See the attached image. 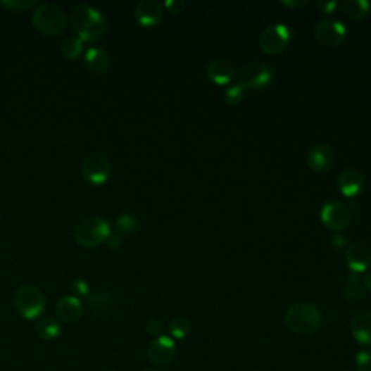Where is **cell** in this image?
<instances>
[{
	"instance_id": "obj_1",
	"label": "cell",
	"mask_w": 371,
	"mask_h": 371,
	"mask_svg": "<svg viewBox=\"0 0 371 371\" xmlns=\"http://www.w3.org/2000/svg\"><path fill=\"white\" fill-rule=\"evenodd\" d=\"M70 25L82 41L102 39L108 30L103 13L87 4H79L71 9Z\"/></svg>"
},
{
	"instance_id": "obj_2",
	"label": "cell",
	"mask_w": 371,
	"mask_h": 371,
	"mask_svg": "<svg viewBox=\"0 0 371 371\" xmlns=\"http://www.w3.org/2000/svg\"><path fill=\"white\" fill-rule=\"evenodd\" d=\"M284 322L291 332L309 335L317 331L322 324V313L312 303H296L286 312Z\"/></svg>"
},
{
	"instance_id": "obj_3",
	"label": "cell",
	"mask_w": 371,
	"mask_h": 371,
	"mask_svg": "<svg viewBox=\"0 0 371 371\" xmlns=\"http://www.w3.org/2000/svg\"><path fill=\"white\" fill-rule=\"evenodd\" d=\"M16 312L27 320H34L39 317L46 306V299L44 291L32 284H25L19 287L13 298Z\"/></svg>"
},
{
	"instance_id": "obj_4",
	"label": "cell",
	"mask_w": 371,
	"mask_h": 371,
	"mask_svg": "<svg viewBox=\"0 0 371 371\" xmlns=\"http://www.w3.org/2000/svg\"><path fill=\"white\" fill-rule=\"evenodd\" d=\"M109 222L102 216H89L84 218L74 232L76 241L84 249H96L102 245L111 234Z\"/></svg>"
},
{
	"instance_id": "obj_5",
	"label": "cell",
	"mask_w": 371,
	"mask_h": 371,
	"mask_svg": "<svg viewBox=\"0 0 371 371\" xmlns=\"http://www.w3.org/2000/svg\"><path fill=\"white\" fill-rule=\"evenodd\" d=\"M34 27L44 35L53 37L65 28L67 16L64 11L54 4H41L32 13Z\"/></svg>"
},
{
	"instance_id": "obj_6",
	"label": "cell",
	"mask_w": 371,
	"mask_h": 371,
	"mask_svg": "<svg viewBox=\"0 0 371 371\" xmlns=\"http://www.w3.org/2000/svg\"><path fill=\"white\" fill-rule=\"evenodd\" d=\"M273 79V70L263 61H250L244 64L237 74V84L246 89L265 87Z\"/></svg>"
},
{
	"instance_id": "obj_7",
	"label": "cell",
	"mask_w": 371,
	"mask_h": 371,
	"mask_svg": "<svg viewBox=\"0 0 371 371\" xmlns=\"http://www.w3.org/2000/svg\"><path fill=\"white\" fill-rule=\"evenodd\" d=\"M111 171H112L111 161L102 153L89 154L82 163L83 177L94 186L105 184L111 177Z\"/></svg>"
},
{
	"instance_id": "obj_8",
	"label": "cell",
	"mask_w": 371,
	"mask_h": 371,
	"mask_svg": "<svg viewBox=\"0 0 371 371\" xmlns=\"http://www.w3.org/2000/svg\"><path fill=\"white\" fill-rule=\"evenodd\" d=\"M290 42V31L283 23H273L261 32L260 46L267 54H279Z\"/></svg>"
},
{
	"instance_id": "obj_9",
	"label": "cell",
	"mask_w": 371,
	"mask_h": 371,
	"mask_svg": "<svg viewBox=\"0 0 371 371\" xmlns=\"http://www.w3.org/2000/svg\"><path fill=\"white\" fill-rule=\"evenodd\" d=\"M320 219H322L328 229L334 232H339L350 225L351 212L345 203L339 201H331L322 206V210H320Z\"/></svg>"
},
{
	"instance_id": "obj_10",
	"label": "cell",
	"mask_w": 371,
	"mask_h": 371,
	"mask_svg": "<svg viewBox=\"0 0 371 371\" xmlns=\"http://www.w3.org/2000/svg\"><path fill=\"white\" fill-rule=\"evenodd\" d=\"M315 38L325 46H338L347 38V28L337 19H322L316 23Z\"/></svg>"
},
{
	"instance_id": "obj_11",
	"label": "cell",
	"mask_w": 371,
	"mask_h": 371,
	"mask_svg": "<svg viewBox=\"0 0 371 371\" xmlns=\"http://www.w3.org/2000/svg\"><path fill=\"white\" fill-rule=\"evenodd\" d=\"M177 353L176 342L168 335H160L157 337L148 347V360H150L156 365H168L172 360H175Z\"/></svg>"
},
{
	"instance_id": "obj_12",
	"label": "cell",
	"mask_w": 371,
	"mask_h": 371,
	"mask_svg": "<svg viewBox=\"0 0 371 371\" xmlns=\"http://www.w3.org/2000/svg\"><path fill=\"white\" fill-rule=\"evenodd\" d=\"M345 260H347V264L353 270V273L357 275L363 273V271H365L371 264L370 245L363 241L350 244L347 253H345Z\"/></svg>"
},
{
	"instance_id": "obj_13",
	"label": "cell",
	"mask_w": 371,
	"mask_h": 371,
	"mask_svg": "<svg viewBox=\"0 0 371 371\" xmlns=\"http://www.w3.org/2000/svg\"><path fill=\"white\" fill-rule=\"evenodd\" d=\"M164 6L157 0H141L134 9L135 20L142 27H156L163 18Z\"/></svg>"
},
{
	"instance_id": "obj_14",
	"label": "cell",
	"mask_w": 371,
	"mask_h": 371,
	"mask_svg": "<svg viewBox=\"0 0 371 371\" xmlns=\"http://www.w3.org/2000/svg\"><path fill=\"white\" fill-rule=\"evenodd\" d=\"M335 151L329 145L319 144L310 148L308 153V164L316 172H325L335 164Z\"/></svg>"
},
{
	"instance_id": "obj_15",
	"label": "cell",
	"mask_w": 371,
	"mask_h": 371,
	"mask_svg": "<svg viewBox=\"0 0 371 371\" xmlns=\"http://www.w3.org/2000/svg\"><path fill=\"white\" fill-rule=\"evenodd\" d=\"M364 176L356 168H345L338 177V189L347 197H357L364 189Z\"/></svg>"
},
{
	"instance_id": "obj_16",
	"label": "cell",
	"mask_w": 371,
	"mask_h": 371,
	"mask_svg": "<svg viewBox=\"0 0 371 371\" xmlns=\"http://www.w3.org/2000/svg\"><path fill=\"white\" fill-rule=\"evenodd\" d=\"M208 77L216 83V84H220V86H224V84H228L229 82H232V79L235 77V67L234 64L227 60V58H215L209 63L208 65Z\"/></svg>"
},
{
	"instance_id": "obj_17",
	"label": "cell",
	"mask_w": 371,
	"mask_h": 371,
	"mask_svg": "<svg viewBox=\"0 0 371 371\" xmlns=\"http://www.w3.org/2000/svg\"><path fill=\"white\" fill-rule=\"evenodd\" d=\"M56 313L63 322H77L83 313V303L76 296H64L56 305Z\"/></svg>"
},
{
	"instance_id": "obj_18",
	"label": "cell",
	"mask_w": 371,
	"mask_h": 371,
	"mask_svg": "<svg viewBox=\"0 0 371 371\" xmlns=\"http://www.w3.org/2000/svg\"><path fill=\"white\" fill-rule=\"evenodd\" d=\"M350 331L358 344L371 345V310L356 313L351 319Z\"/></svg>"
},
{
	"instance_id": "obj_19",
	"label": "cell",
	"mask_w": 371,
	"mask_h": 371,
	"mask_svg": "<svg viewBox=\"0 0 371 371\" xmlns=\"http://www.w3.org/2000/svg\"><path fill=\"white\" fill-rule=\"evenodd\" d=\"M87 306L93 315L99 317H106L113 312L115 301L108 291L96 290L87 296Z\"/></svg>"
},
{
	"instance_id": "obj_20",
	"label": "cell",
	"mask_w": 371,
	"mask_h": 371,
	"mask_svg": "<svg viewBox=\"0 0 371 371\" xmlns=\"http://www.w3.org/2000/svg\"><path fill=\"white\" fill-rule=\"evenodd\" d=\"M83 63H84L86 68H89L90 71L103 73L108 70V67L111 64V57H109L106 49H103L101 46H92L86 51Z\"/></svg>"
},
{
	"instance_id": "obj_21",
	"label": "cell",
	"mask_w": 371,
	"mask_h": 371,
	"mask_svg": "<svg viewBox=\"0 0 371 371\" xmlns=\"http://www.w3.org/2000/svg\"><path fill=\"white\" fill-rule=\"evenodd\" d=\"M341 9L348 19L358 22L368 15L371 5L367 0H344L341 4Z\"/></svg>"
},
{
	"instance_id": "obj_22",
	"label": "cell",
	"mask_w": 371,
	"mask_h": 371,
	"mask_svg": "<svg viewBox=\"0 0 371 371\" xmlns=\"http://www.w3.org/2000/svg\"><path fill=\"white\" fill-rule=\"evenodd\" d=\"M35 331L42 339L54 341L61 334V325L54 317H44L35 324Z\"/></svg>"
},
{
	"instance_id": "obj_23",
	"label": "cell",
	"mask_w": 371,
	"mask_h": 371,
	"mask_svg": "<svg viewBox=\"0 0 371 371\" xmlns=\"http://www.w3.org/2000/svg\"><path fill=\"white\" fill-rule=\"evenodd\" d=\"M364 283L357 273H351L347 279V283L342 287V294L347 301H358L364 294Z\"/></svg>"
},
{
	"instance_id": "obj_24",
	"label": "cell",
	"mask_w": 371,
	"mask_h": 371,
	"mask_svg": "<svg viewBox=\"0 0 371 371\" xmlns=\"http://www.w3.org/2000/svg\"><path fill=\"white\" fill-rule=\"evenodd\" d=\"M115 228L120 237H132L138 229L137 218L131 213H120L115 220Z\"/></svg>"
},
{
	"instance_id": "obj_25",
	"label": "cell",
	"mask_w": 371,
	"mask_h": 371,
	"mask_svg": "<svg viewBox=\"0 0 371 371\" xmlns=\"http://www.w3.org/2000/svg\"><path fill=\"white\" fill-rule=\"evenodd\" d=\"M167 329L171 338L184 339L191 332V324L186 317H175L170 320Z\"/></svg>"
},
{
	"instance_id": "obj_26",
	"label": "cell",
	"mask_w": 371,
	"mask_h": 371,
	"mask_svg": "<svg viewBox=\"0 0 371 371\" xmlns=\"http://www.w3.org/2000/svg\"><path fill=\"white\" fill-rule=\"evenodd\" d=\"M83 42L79 37H68L61 44V53L70 60H76L83 53Z\"/></svg>"
},
{
	"instance_id": "obj_27",
	"label": "cell",
	"mask_w": 371,
	"mask_h": 371,
	"mask_svg": "<svg viewBox=\"0 0 371 371\" xmlns=\"http://www.w3.org/2000/svg\"><path fill=\"white\" fill-rule=\"evenodd\" d=\"M32 6H37L35 0H0V8L8 9V11H27Z\"/></svg>"
},
{
	"instance_id": "obj_28",
	"label": "cell",
	"mask_w": 371,
	"mask_h": 371,
	"mask_svg": "<svg viewBox=\"0 0 371 371\" xmlns=\"http://www.w3.org/2000/svg\"><path fill=\"white\" fill-rule=\"evenodd\" d=\"M242 97H244V89L239 87L238 84L228 87L224 93V101L231 106L238 105L242 101Z\"/></svg>"
},
{
	"instance_id": "obj_29",
	"label": "cell",
	"mask_w": 371,
	"mask_h": 371,
	"mask_svg": "<svg viewBox=\"0 0 371 371\" xmlns=\"http://www.w3.org/2000/svg\"><path fill=\"white\" fill-rule=\"evenodd\" d=\"M354 363H356L357 371H371V351H367V350L360 351L356 356Z\"/></svg>"
},
{
	"instance_id": "obj_30",
	"label": "cell",
	"mask_w": 371,
	"mask_h": 371,
	"mask_svg": "<svg viewBox=\"0 0 371 371\" xmlns=\"http://www.w3.org/2000/svg\"><path fill=\"white\" fill-rule=\"evenodd\" d=\"M71 291L79 299L80 298H87V296L90 294V286H89V283L86 280L77 279V280H74L71 283Z\"/></svg>"
},
{
	"instance_id": "obj_31",
	"label": "cell",
	"mask_w": 371,
	"mask_h": 371,
	"mask_svg": "<svg viewBox=\"0 0 371 371\" xmlns=\"http://www.w3.org/2000/svg\"><path fill=\"white\" fill-rule=\"evenodd\" d=\"M164 6L172 15H179V13H183L186 11L187 4L184 2V0H167V2L164 4Z\"/></svg>"
},
{
	"instance_id": "obj_32",
	"label": "cell",
	"mask_w": 371,
	"mask_h": 371,
	"mask_svg": "<svg viewBox=\"0 0 371 371\" xmlns=\"http://www.w3.org/2000/svg\"><path fill=\"white\" fill-rule=\"evenodd\" d=\"M145 328H146V332L150 334L151 337H160L161 335V331H163V325H161L160 320H157V319H150V320H148Z\"/></svg>"
},
{
	"instance_id": "obj_33",
	"label": "cell",
	"mask_w": 371,
	"mask_h": 371,
	"mask_svg": "<svg viewBox=\"0 0 371 371\" xmlns=\"http://www.w3.org/2000/svg\"><path fill=\"white\" fill-rule=\"evenodd\" d=\"M316 6L324 13H332L338 8V4L335 0H319V2H316Z\"/></svg>"
},
{
	"instance_id": "obj_34",
	"label": "cell",
	"mask_w": 371,
	"mask_h": 371,
	"mask_svg": "<svg viewBox=\"0 0 371 371\" xmlns=\"http://www.w3.org/2000/svg\"><path fill=\"white\" fill-rule=\"evenodd\" d=\"M105 242L108 244L111 250H118V249H120V245H122V237L116 232H111Z\"/></svg>"
},
{
	"instance_id": "obj_35",
	"label": "cell",
	"mask_w": 371,
	"mask_h": 371,
	"mask_svg": "<svg viewBox=\"0 0 371 371\" xmlns=\"http://www.w3.org/2000/svg\"><path fill=\"white\" fill-rule=\"evenodd\" d=\"M308 4V0H302V2H294V0H283L282 5L284 6H291V8H298V6H303Z\"/></svg>"
},
{
	"instance_id": "obj_36",
	"label": "cell",
	"mask_w": 371,
	"mask_h": 371,
	"mask_svg": "<svg viewBox=\"0 0 371 371\" xmlns=\"http://www.w3.org/2000/svg\"><path fill=\"white\" fill-rule=\"evenodd\" d=\"M363 283H364V287L371 293V270H368L367 273H365V277H364Z\"/></svg>"
},
{
	"instance_id": "obj_37",
	"label": "cell",
	"mask_w": 371,
	"mask_h": 371,
	"mask_svg": "<svg viewBox=\"0 0 371 371\" xmlns=\"http://www.w3.org/2000/svg\"><path fill=\"white\" fill-rule=\"evenodd\" d=\"M332 242H334V245L337 246V249H341V246H344V244H345V238H342V237H334L332 238Z\"/></svg>"
},
{
	"instance_id": "obj_38",
	"label": "cell",
	"mask_w": 371,
	"mask_h": 371,
	"mask_svg": "<svg viewBox=\"0 0 371 371\" xmlns=\"http://www.w3.org/2000/svg\"><path fill=\"white\" fill-rule=\"evenodd\" d=\"M141 371H157V370H154V368H144V370H141Z\"/></svg>"
}]
</instances>
